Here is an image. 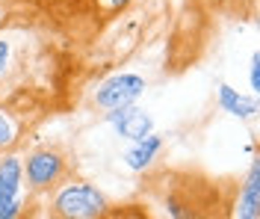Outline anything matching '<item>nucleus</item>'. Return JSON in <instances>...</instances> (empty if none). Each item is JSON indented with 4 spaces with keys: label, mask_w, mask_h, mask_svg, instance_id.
Returning a JSON list of instances; mask_svg holds the SVG:
<instances>
[{
    "label": "nucleus",
    "mask_w": 260,
    "mask_h": 219,
    "mask_svg": "<svg viewBox=\"0 0 260 219\" xmlns=\"http://www.w3.org/2000/svg\"><path fill=\"white\" fill-rule=\"evenodd\" d=\"M45 202L50 216L59 219H101L110 216V207H113L101 186L86 178H77L74 172L50 190Z\"/></svg>",
    "instance_id": "nucleus-1"
},
{
    "label": "nucleus",
    "mask_w": 260,
    "mask_h": 219,
    "mask_svg": "<svg viewBox=\"0 0 260 219\" xmlns=\"http://www.w3.org/2000/svg\"><path fill=\"white\" fill-rule=\"evenodd\" d=\"M24 163V184L32 199H45L53 186L74 172V160L59 145H36L21 157Z\"/></svg>",
    "instance_id": "nucleus-2"
},
{
    "label": "nucleus",
    "mask_w": 260,
    "mask_h": 219,
    "mask_svg": "<svg viewBox=\"0 0 260 219\" xmlns=\"http://www.w3.org/2000/svg\"><path fill=\"white\" fill-rule=\"evenodd\" d=\"M30 190L24 184V163L18 151L0 154V219H18L30 213Z\"/></svg>",
    "instance_id": "nucleus-3"
},
{
    "label": "nucleus",
    "mask_w": 260,
    "mask_h": 219,
    "mask_svg": "<svg viewBox=\"0 0 260 219\" xmlns=\"http://www.w3.org/2000/svg\"><path fill=\"white\" fill-rule=\"evenodd\" d=\"M148 80L136 71H115L107 80H101L92 95V104H95L101 113L107 110H115V107H127V104H139V98L145 95Z\"/></svg>",
    "instance_id": "nucleus-4"
},
{
    "label": "nucleus",
    "mask_w": 260,
    "mask_h": 219,
    "mask_svg": "<svg viewBox=\"0 0 260 219\" xmlns=\"http://www.w3.org/2000/svg\"><path fill=\"white\" fill-rule=\"evenodd\" d=\"M104 124L113 128V134L124 142H133L139 136H145L154 131V116L139 104H127V107H115L104 113Z\"/></svg>",
    "instance_id": "nucleus-5"
},
{
    "label": "nucleus",
    "mask_w": 260,
    "mask_h": 219,
    "mask_svg": "<svg viewBox=\"0 0 260 219\" xmlns=\"http://www.w3.org/2000/svg\"><path fill=\"white\" fill-rule=\"evenodd\" d=\"M160 151H162V134L151 131V134L133 139L121 160H124V166H127L130 172H148V169L157 163Z\"/></svg>",
    "instance_id": "nucleus-6"
},
{
    "label": "nucleus",
    "mask_w": 260,
    "mask_h": 219,
    "mask_svg": "<svg viewBox=\"0 0 260 219\" xmlns=\"http://www.w3.org/2000/svg\"><path fill=\"white\" fill-rule=\"evenodd\" d=\"M234 216L237 219H260V163H257V157L248 163V175L240 184V196L234 202Z\"/></svg>",
    "instance_id": "nucleus-7"
},
{
    "label": "nucleus",
    "mask_w": 260,
    "mask_h": 219,
    "mask_svg": "<svg viewBox=\"0 0 260 219\" xmlns=\"http://www.w3.org/2000/svg\"><path fill=\"white\" fill-rule=\"evenodd\" d=\"M216 104H219L222 113L240 118V121H251L257 116V95H243L240 89H234L231 83L216 86Z\"/></svg>",
    "instance_id": "nucleus-8"
},
{
    "label": "nucleus",
    "mask_w": 260,
    "mask_h": 219,
    "mask_svg": "<svg viewBox=\"0 0 260 219\" xmlns=\"http://www.w3.org/2000/svg\"><path fill=\"white\" fill-rule=\"evenodd\" d=\"M21 134H24L21 118L0 101V154L3 151H15L18 145H21Z\"/></svg>",
    "instance_id": "nucleus-9"
},
{
    "label": "nucleus",
    "mask_w": 260,
    "mask_h": 219,
    "mask_svg": "<svg viewBox=\"0 0 260 219\" xmlns=\"http://www.w3.org/2000/svg\"><path fill=\"white\" fill-rule=\"evenodd\" d=\"M15 62H18L15 39H12V36H3V33H0V95H3V86H9V80H12Z\"/></svg>",
    "instance_id": "nucleus-10"
},
{
    "label": "nucleus",
    "mask_w": 260,
    "mask_h": 219,
    "mask_svg": "<svg viewBox=\"0 0 260 219\" xmlns=\"http://www.w3.org/2000/svg\"><path fill=\"white\" fill-rule=\"evenodd\" d=\"M248 83H251V95L260 92V56L257 51L251 53V62H248Z\"/></svg>",
    "instance_id": "nucleus-11"
},
{
    "label": "nucleus",
    "mask_w": 260,
    "mask_h": 219,
    "mask_svg": "<svg viewBox=\"0 0 260 219\" xmlns=\"http://www.w3.org/2000/svg\"><path fill=\"white\" fill-rule=\"evenodd\" d=\"M98 6H101V12H107V15H113V12H121L124 6H130L133 0H95Z\"/></svg>",
    "instance_id": "nucleus-12"
},
{
    "label": "nucleus",
    "mask_w": 260,
    "mask_h": 219,
    "mask_svg": "<svg viewBox=\"0 0 260 219\" xmlns=\"http://www.w3.org/2000/svg\"><path fill=\"white\" fill-rule=\"evenodd\" d=\"M6 24H9V6L0 0V30H6Z\"/></svg>",
    "instance_id": "nucleus-13"
}]
</instances>
